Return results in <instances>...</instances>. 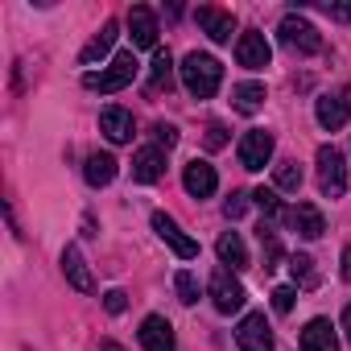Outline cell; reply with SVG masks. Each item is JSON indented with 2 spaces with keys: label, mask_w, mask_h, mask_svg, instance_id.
Listing matches in <instances>:
<instances>
[{
  "label": "cell",
  "mask_w": 351,
  "mask_h": 351,
  "mask_svg": "<svg viewBox=\"0 0 351 351\" xmlns=\"http://www.w3.org/2000/svg\"><path fill=\"white\" fill-rule=\"evenodd\" d=\"M182 83H186V91L195 99H211L219 91V83H223V66L211 54H199L195 50V54L182 58Z\"/></svg>",
  "instance_id": "6da1fadb"
},
{
  "label": "cell",
  "mask_w": 351,
  "mask_h": 351,
  "mask_svg": "<svg viewBox=\"0 0 351 351\" xmlns=\"http://www.w3.org/2000/svg\"><path fill=\"white\" fill-rule=\"evenodd\" d=\"M132 79H136V54L124 50V54L112 58L108 71H99V75H95V71L83 75V87H87V91H104V95H112V91H124Z\"/></svg>",
  "instance_id": "7a4b0ae2"
},
{
  "label": "cell",
  "mask_w": 351,
  "mask_h": 351,
  "mask_svg": "<svg viewBox=\"0 0 351 351\" xmlns=\"http://www.w3.org/2000/svg\"><path fill=\"white\" fill-rule=\"evenodd\" d=\"M318 186L322 195H343L347 191V157L335 149V145H322L318 149Z\"/></svg>",
  "instance_id": "3957f363"
},
{
  "label": "cell",
  "mask_w": 351,
  "mask_h": 351,
  "mask_svg": "<svg viewBox=\"0 0 351 351\" xmlns=\"http://www.w3.org/2000/svg\"><path fill=\"white\" fill-rule=\"evenodd\" d=\"M211 302H215L219 314H236V310H244L248 293H244V285L232 277V269H215V273H211Z\"/></svg>",
  "instance_id": "277c9868"
},
{
  "label": "cell",
  "mask_w": 351,
  "mask_h": 351,
  "mask_svg": "<svg viewBox=\"0 0 351 351\" xmlns=\"http://www.w3.org/2000/svg\"><path fill=\"white\" fill-rule=\"evenodd\" d=\"M281 42L289 46V50H298V54H318L322 50V38H318V29L306 21V17H298V13H289L285 21H281Z\"/></svg>",
  "instance_id": "5b68a950"
},
{
  "label": "cell",
  "mask_w": 351,
  "mask_h": 351,
  "mask_svg": "<svg viewBox=\"0 0 351 351\" xmlns=\"http://www.w3.org/2000/svg\"><path fill=\"white\" fill-rule=\"evenodd\" d=\"M314 116H318V124H322L326 132H339V128L351 120V95H347V91H326V95H318Z\"/></svg>",
  "instance_id": "8992f818"
},
{
  "label": "cell",
  "mask_w": 351,
  "mask_h": 351,
  "mask_svg": "<svg viewBox=\"0 0 351 351\" xmlns=\"http://www.w3.org/2000/svg\"><path fill=\"white\" fill-rule=\"evenodd\" d=\"M269 58H273L269 38H265L261 29H244L240 42H236V62L248 66V71H261V66H269Z\"/></svg>",
  "instance_id": "52a82bcc"
},
{
  "label": "cell",
  "mask_w": 351,
  "mask_h": 351,
  "mask_svg": "<svg viewBox=\"0 0 351 351\" xmlns=\"http://www.w3.org/2000/svg\"><path fill=\"white\" fill-rule=\"evenodd\" d=\"M236 153H240V165H244V169H265L269 157H273V132H265V128L244 132Z\"/></svg>",
  "instance_id": "ba28073f"
},
{
  "label": "cell",
  "mask_w": 351,
  "mask_h": 351,
  "mask_svg": "<svg viewBox=\"0 0 351 351\" xmlns=\"http://www.w3.org/2000/svg\"><path fill=\"white\" fill-rule=\"evenodd\" d=\"M153 232H157V236H161L173 252H178L182 261H195V256H199V240H191L178 223H173V219L165 215V211H153Z\"/></svg>",
  "instance_id": "9c48e42d"
},
{
  "label": "cell",
  "mask_w": 351,
  "mask_h": 351,
  "mask_svg": "<svg viewBox=\"0 0 351 351\" xmlns=\"http://www.w3.org/2000/svg\"><path fill=\"white\" fill-rule=\"evenodd\" d=\"M182 186H186V195H195V199H211L215 191H219V173H215V165L211 161H191L186 169H182Z\"/></svg>",
  "instance_id": "30bf717a"
},
{
  "label": "cell",
  "mask_w": 351,
  "mask_h": 351,
  "mask_svg": "<svg viewBox=\"0 0 351 351\" xmlns=\"http://www.w3.org/2000/svg\"><path fill=\"white\" fill-rule=\"evenodd\" d=\"M236 343H240V351H273V330H269L265 314H244Z\"/></svg>",
  "instance_id": "8fae6325"
},
{
  "label": "cell",
  "mask_w": 351,
  "mask_h": 351,
  "mask_svg": "<svg viewBox=\"0 0 351 351\" xmlns=\"http://www.w3.org/2000/svg\"><path fill=\"white\" fill-rule=\"evenodd\" d=\"M195 21L203 25V34L211 42H232V34H236V17L223 13V9H215V5H199L195 9Z\"/></svg>",
  "instance_id": "7c38bea8"
},
{
  "label": "cell",
  "mask_w": 351,
  "mask_h": 351,
  "mask_svg": "<svg viewBox=\"0 0 351 351\" xmlns=\"http://www.w3.org/2000/svg\"><path fill=\"white\" fill-rule=\"evenodd\" d=\"M141 347L145 351H178V343H173V326L161 314H149L141 322Z\"/></svg>",
  "instance_id": "4fadbf2b"
},
{
  "label": "cell",
  "mask_w": 351,
  "mask_h": 351,
  "mask_svg": "<svg viewBox=\"0 0 351 351\" xmlns=\"http://www.w3.org/2000/svg\"><path fill=\"white\" fill-rule=\"evenodd\" d=\"M128 29H132V46H141V50L157 46V17H153V9L132 5L128 9Z\"/></svg>",
  "instance_id": "5bb4252c"
},
{
  "label": "cell",
  "mask_w": 351,
  "mask_h": 351,
  "mask_svg": "<svg viewBox=\"0 0 351 351\" xmlns=\"http://www.w3.org/2000/svg\"><path fill=\"white\" fill-rule=\"evenodd\" d=\"M99 128H104V136L112 141V145H128L132 141V116L124 112V108H104L99 112Z\"/></svg>",
  "instance_id": "9a60e30c"
},
{
  "label": "cell",
  "mask_w": 351,
  "mask_h": 351,
  "mask_svg": "<svg viewBox=\"0 0 351 351\" xmlns=\"http://www.w3.org/2000/svg\"><path fill=\"white\" fill-rule=\"evenodd\" d=\"M289 223H293V232H298L302 240H318V236L326 232V219H322V211H318L314 203H298V207L289 211Z\"/></svg>",
  "instance_id": "2e32d148"
},
{
  "label": "cell",
  "mask_w": 351,
  "mask_h": 351,
  "mask_svg": "<svg viewBox=\"0 0 351 351\" xmlns=\"http://www.w3.org/2000/svg\"><path fill=\"white\" fill-rule=\"evenodd\" d=\"M302 351H339V335L326 318H310L302 330Z\"/></svg>",
  "instance_id": "e0dca14e"
},
{
  "label": "cell",
  "mask_w": 351,
  "mask_h": 351,
  "mask_svg": "<svg viewBox=\"0 0 351 351\" xmlns=\"http://www.w3.org/2000/svg\"><path fill=\"white\" fill-rule=\"evenodd\" d=\"M161 173H165V153H161L157 145L136 149V157H132V178H136V182H157Z\"/></svg>",
  "instance_id": "ac0fdd59"
},
{
  "label": "cell",
  "mask_w": 351,
  "mask_h": 351,
  "mask_svg": "<svg viewBox=\"0 0 351 351\" xmlns=\"http://www.w3.org/2000/svg\"><path fill=\"white\" fill-rule=\"evenodd\" d=\"M62 273H66V281H71L79 293H91V289H95V281H91V273H87V261H83V252H79L75 244L62 252Z\"/></svg>",
  "instance_id": "d6986e66"
},
{
  "label": "cell",
  "mask_w": 351,
  "mask_h": 351,
  "mask_svg": "<svg viewBox=\"0 0 351 351\" xmlns=\"http://www.w3.org/2000/svg\"><path fill=\"white\" fill-rule=\"evenodd\" d=\"M116 173H120V161H116L112 153H91L87 165H83V178H87L91 186H108Z\"/></svg>",
  "instance_id": "ffe728a7"
},
{
  "label": "cell",
  "mask_w": 351,
  "mask_h": 351,
  "mask_svg": "<svg viewBox=\"0 0 351 351\" xmlns=\"http://www.w3.org/2000/svg\"><path fill=\"white\" fill-rule=\"evenodd\" d=\"M232 104H236V112H244V116L261 112V108H265V83H256V79L236 83V87H232Z\"/></svg>",
  "instance_id": "44dd1931"
},
{
  "label": "cell",
  "mask_w": 351,
  "mask_h": 351,
  "mask_svg": "<svg viewBox=\"0 0 351 351\" xmlns=\"http://www.w3.org/2000/svg\"><path fill=\"white\" fill-rule=\"evenodd\" d=\"M215 252H219L223 269H228V265H232V273H236V269H248V248H244V240H240L236 232H223L219 244H215Z\"/></svg>",
  "instance_id": "7402d4cb"
},
{
  "label": "cell",
  "mask_w": 351,
  "mask_h": 351,
  "mask_svg": "<svg viewBox=\"0 0 351 351\" xmlns=\"http://www.w3.org/2000/svg\"><path fill=\"white\" fill-rule=\"evenodd\" d=\"M116 34H120V29H116V21H108V25H104V29H99V34H95V38H91L87 46H83V54H79V62H83V66H91L95 58H104V54L112 50V42H116Z\"/></svg>",
  "instance_id": "603a6c76"
},
{
  "label": "cell",
  "mask_w": 351,
  "mask_h": 351,
  "mask_svg": "<svg viewBox=\"0 0 351 351\" xmlns=\"http://www.w3.org/2000/svg\"><path fill=\"white\" fill-rule=\"evenodd\" d=\"M169 83H173V58H169V50H157L153 54V91L157 87L169 91Z\"/></svg>",
  "instance_id": "cb8c5ba5"
},
{
  "label": "cell",
  "mask_w": 351,
  "mask_h": 351,
  "mask_svg": "<svg viewBox=\"0 0 351 351\" xmlns=\"http://www.w3.org/2000/svg\"><path fill=\"white\" fill-rule=\"evenodd\" d=\"M289 273H293V281H298L302 289H314V285H318V269H314L310 256H293V261H289Z\"/></svg>",
  "instance_id": "d4e9b609"
},
{
  "label": "cell",
  "mask_w": 351,
  "mask_h": 351,
  "mask_svg": "<svg viewBox=\"0 0 351 351\" xmlns=\"http://www.w3.org/2000/svg\"><path fill=\"white\" fill-rule=\"evenodd\" d=\"M273 178H277V191H298L302 186V165L298 161H281L273 169Z\"/></svg>",
  "instance_id": "484cf974"
},
{
  "label": "cell",
  "mask_w": 351,
  "mask_h": 351,
  "mask_svg": "<svg viewBox=\"0 0 351 351\" xmlns=\"http://www.w3.org/2000/svg\"><path fill=\"white\" fill-rule=\"evenodd\" d=\"M173 289H178V298H182L186 306H195V302H199V277H195V273H186V269L173 277Z\"/></svg>",
  "instance_id": "4316f807"
},
{
  "label": "cell",
  "mask_w": 351,
  "mask_h": 351,
  "mask_svg": "<svg viewBox=\"0 0 351 351\" xmlns=\"http://www.w3.org/2000/svg\"><path fill=\"white\" fill-rule=\"evenodd\" d=\"M256 236H261V248H265V261H269L265 269H273V265L281 261V244H277V236H273V228H265V223H261V232H256Z\"/></svg>",
  "instance_id": "83f0119b"
},
{
  "label": "cell",
  "mask_w": 351,
  "mask_h": 351,
  "mask_svg": "<svg viewBox=\"0 0 351 351\" xmlns=\"http://www.w3.org/2000/svg\"><path fill=\"white\" fill-rule=\"evenodd\" d=\"M252 199H256V207H261V211H265L269 219H277V215H281V199H277V191H269V186H261V191H256Z\"/></svg>",
  "instance_id": "f1b7e54d"
},
{
  "label": "cell",
  "mask_w": 351,
  "mask_h": 351,
  "mask_svg": "<svg viewBox=\"0 0 351 351\" xmlns=\"http://www.w3.org/2000/svg\"><path fill=\"white\" fill-rule=\"evenodd\" d=\"M293 302H298V293H293L289 285H277V289H273V310H277V314H289Z\"/></svg>",
  "instance_id": "f546056e"
},
{
  "label": "cell",
  "mask_w": 351,
  "mask_h": 351,
  "mask_svg": "<svg viewBox=\"0 0 351 351\" xmlns=\"http://www.w3.org/2000/svg\"><path fill=\"white\" fill-rule=\"evenodd\" d=\"M153 136H157V149H173V145H178V128H173V124H153Z\"/></svg>",
  "instance_id": "4dcf8cb0"
},
{
  "label": "cell",
  "mask_w": 351,
  "mask_h": 351,
  "mask_svg": "<svg viewBox=\"0 0 351 351\" xmlns=\"http://www.w3.org/2000/svg\"><path fill=\"white\" fill-rule=\"evenodd\" d=\"M124 306H128V293L124 289H108L104 293V310L108 314H124Z\"/></svg>",
  "instance_id": "1f68e13d"
},
{
  "label": "cell",
  "mask_w": 351,
  "mask_h": 351,
  "mask_svg": "<svg viewBox=\"0 0 351 351\" xmlns=\"http://www.w3.org/2000/svg\"><path fill=\"white\" fill-rule=\"evenodd\" d=\"M228 145V128L223 124H211L207 128V149H223Z\"/></svg>",
  "instance_id": "d6a6232c"
},
{
  "label": "cell",
  "mask_w": 351,
  "mask_h": 351,
  "mask_svg": "<svg viewBox=\"0 0 351 351\" xmlns=\"http://www.w3.org/2000/svg\"><path fill=\"white\" fill-rule=\"evenodd\" d=\"M244 207H248V203H244V195H232V199L223 203V211H228V219H240V215H244Z\"/></svg>",
  "instance_id": "836d02e7"
},
{
  "label": "cell",
  "mask_w": 351,
  "mask_h": 351,
  "mask_svg": "<svg viewBox=\"0 0 351 351\" xmlns=\"http://www.w3.org/2000/svg\"><path fill=\"white\" fill-rule=\"evenodd\" d=\"M326 13L339 17V21H351V5H326Z\"/></svg>",
  "instance_id": "e575fe53"
},
{
  "label": "cell",
  "mask_w": 351,
  "mask_h": 351,
  "mask_svg": "<svg viewBox=\"0 0 351 351\" xmlns=\"http://www.w3.org/2000/svg\"><path fill=\"white\" fill-rule=\"evenodd\" d=\"M339 273H343V277L351 281V248H343V269H339Z\"/></svg>",
  "instance_id": "d590c367"
},
{
  "label": "cell",
  "mask_w": 351,
  "mask_h": 351,
  "mask_svg": "<svg viewBox=\"0 0 351 351\" xmlns=\"http://www.w3.org/2000/svg\"><path fill=\"white\" fill-rule=\"evenodd\" d=\"M343 335H347V339H351V306H347V310H343Z\"/></svg>",
  "instance_id": "8d00e7d4"
},
{
  "label": "cell",
  "mask_w": 351,
  "mask_h": 351,
  "mask_svg": "<svg viewBox=\"0 0 351 351\" xmlns=\"http://www.w3.org/2000/svg\"><path fill=\"white\" fill-rule=\"evenodd\" d=\"M104 351H120V347H116V343H104Z\"/></svg>",
  "instance_id": "74e56055"
}]
</instances>
